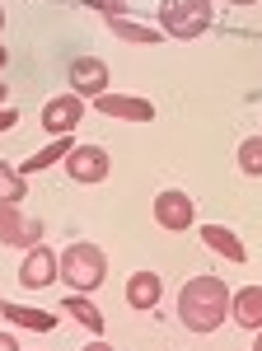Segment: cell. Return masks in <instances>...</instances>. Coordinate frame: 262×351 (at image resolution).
I'll return each mask as SVG.
<instances>
[{
  "label": "cell",
  "mask_w": 262,
  "mask_h": 351,
  "mask_svg": "<svg viewBox=\"0 0 262 351\" xmlns=\"http://www.w3.org/2000/svg\"><path fill=\"white\" fill-rule=\"evenodd\" d=\"M0 28H5V5H0Z\"/></svg>",
  "instance_id": "83f0119b"
},
{
  "label": "cell",
  "mask_w": 262,
  "mask_h": 351,
  "mask_svg": "<svg viewBox=\"0 0 262 351\" xmlns=\"http://www.w3.org/2000/svg\"><path fill=\"white\" fill-rule=\"evenodd\" d=\"M61 309H66V314H71V319H75L89 337H104V314H99V304H89L80 291H71V295L61 300Z\"/></svg>",
  "instance_id": "9a60e30c"
},
{
  "label": "cell",
  "mask_w": 262,
  "mask_h": 351,
  "mask_svg": "<svg viewBox=\"0 0 262 351\" xmlns=\"http://www.w3.org/2000/svg\"><path fill=\"white\" fill-rule=\"evenodd\" d=\"M0 351H19V337L10 328H0Z\"/></svg>",
  "instance_id": "44dd1931"
},
{
  "label": "cell",
  "mask_w": 262,
  "mask_h": 351,
  "mask_svg": "<svg viewBox=\"0 0 262 351\" xmlns=\"http://www.w3.org/2000/svg\"><path fill=\"white\" fill-rule=\"evenodd\" d=\"M108 28H112L122 43H164V33H159V28H150V24H131V19H122V14H112V19H108Z\"/></svg>",
  "instance_id": "e0dca14e"
},
{
  "label": "cell",
  "mask_w": 262,
  "mask_h": 351,
  "mask_svg": "<svg viewBox=\"0 0 262 351\" xmlns=\"http://www.w3.org/2000/svg\"><path fill=\"white\" fill-rule=\"evenodd\" d=\"M84 117V99L80 94H56L43 104V132L47 136H71Z\"/></svg>",
  "instance_id": "ba28073f"
},
{
  "label": "cell",
  "mask_w": 262,
  "mask_h": 351,
  "mask_svg": "<svg viewBox=\"0 0 262 351\" xmlns=\"http://www.w3.org/2000/svg\"><path fill=\"white\" fill-rule=\"evenodd\" d=\"M19 206L24 202H0V243L5 248H33V243H43V234H47V225L43 220H28Z\"/></svg>",
  "instance_id": "277c9868"
},
{
  "label": "cell",
  "mask_w": 262,
  "mask_h": 351,
  "mask_svg": "<svg viewBox=\"0 0 262 351\" xmlns=\"http://www.w3.org/2000/svg\"><path fill=\"white\" fill-rule=\"evenodd\" d=\"M253 351H262V328H258V337H253Z\"/></svg>",
  "instance_id": "484cf974"
},
{
  "label": "cell",
  "mask_w": 262,
  "mask_h": 351,
  "mask_svg": "<svg viewBox=\"0 0 262 351\" xmlns=\"http://www.w3.org/2000/svg\"><path fill=\"white\" fill-rule=\"evenodd\" d=\"M84 351H112V347H108L104 337H94V342H89V347H84Z\"/></svg>",
  "instance_id": "603a6c76"
},
{
  "label": "cell",
  "mask_w": 262,
  "mask_h": 351,
  "mask_svg": "<svg viewBox=\"0 0 262 351\" xmlns=\"http://www.w3.org/2000/svg\"><path fill=\"white\" fill-rule=\"evenodd\" d=\"M202 243H206L211 253H220L225 263H248V248H243V239L230 225H202Z\"/></svg>",
  "instance_id": "7c38bea8"
},
{
  "label": "cell",
  "mask_w": 262,
  "mask_h": 351,
  "mask_svg": "<svg viewBox=\"0 0 262 351\" xmlns=\"http://www.w3.org/2000/svg\"><path fill=\"white\" fill-rule=\"evenodd\" d=\"M239 169H243V178H262V136H243V145H239Z\"/></svg>",
  "instance_id": "ac0fdd59"
},
{
  "label": "cell",
  "mask_w": 262,
  "mask_h": 351,
  "mask_svg": "<svg viewBox=\"0 0 262 351\" xmlns=\"http://www.w3.org/2000/svg\"><path fill=\"white\" fill-rule=\"evenodd\" d=\"M5 61H10V52H5V43H0V71H5Z\"/></svg>",
  "instance_id": "d4e9b609"
},
{
  "label": "cell",
  "mask_w": 262,
  "mask_h": 351,
  "mask_svg": "<svg viewBox=\"0 0 262 351\" xmlns=\"http://www.w3.org/2000/svg\"><path fill=\"white\" fill-rule=\"evenodd\" d=\"M192 220H197V211H192V197L183 188H164L155 197V225L159 230L178 234V230H192Z\"/></svg>",
  "instance_id": "52a82bcc"
},
{
  "label": "cell",
  "mask_w": 262,
  "mask_h": 351,
  "mask_svg": "<svg viewBox=\"0 0 262 351\" xmlns=\"http://www.w3.org/2000/svg\"><path fill=\"white\" fill-rule=\"evenodd\" d=\"M28 188H24V173L14 169V164L0 160V202H24Z\"/></svg>",
  "instance_id": "d6986e66"
},
{
  "label": "cell",
  "mask_w": 262,
  "mask_h": 351,
  "mask_svg": "<svg viewBox=\"0 0 262 351\" xmlns=\"http://www.w3.org/2000/svg\"><path fill=\"white\" fill-rule=\"evenodd\" d=\"M230 286L220 281V276H192L183 291H178V324L187 328V332H197V337H206V332H215V328L230 319Z\"/></svg>",
  "instance_id": "6da1fadb"
},
{
  "label": "cell",
  "mask_w": 262,
  "mask_h": 351,
  "mask_svg": "<svg viewBox=\"0 0 262 351\" xmlns=\"http://www.w3.org/2000/svg\"><path fill=\"white\" fill-rule=\"evenodd\" d=\"M61 281H66V291H99L108 281V253L99 243H71V248H61V271H56Z\"/></svg>",
  "instance_id": "7a4b0ae2"
},
{
  "label": "cell",
  "mask_w": 262,
  "mask_h": 351,
  "mask_svg": "<svg viewBox=\"0 0 262 351\" xmlns=\"http://www.w3.org/2000/svg\"><path fill=\"white\" fill-rule=\"evenodd\" d=\"M0 314H5V324L14 328H28V332H52L56 328V314H47V309H33V304H0Z\"/></svg>",
  "instance_id": "5bb4252c"
},
{
  "label": "cell",
  "mask_w": 262,
  "mask_h": 351,
  "mask_svg": "<svg viewBox=\"0 0 262 351\" xmlns=\"http://www.w3.org/2000/svg\"><path fill=\"white\" fill-rule=\"evenodd\" d=\"M89 5H94V10H104L108 19H112V14H122V0H89Z\"/></svg>",
  "instance_id": "ffe728a7"
},
{
  "label": "cell",
  "mask_w": 262,
  "mask_h": 351,
  "mask_svg": "<svg viewBox=\"0 0 262 351\" xmlns=\"http://www.w3.org/2000/svg\"><path fill=\"white\" fill-rule=\"evenodd\" d=\"M230 319L239 328H248V332H258L262 328V286H243L230 295Z\"/></svg>",
  "instance_id": "4fadbf2b"
},
{
  "label": "cell",
  "mask_w": 262,
  "mask_h": 351,
  "mask_svg": "<svg viewBox=\"0 0 262 351\" xmlns=\"http://www.w3.org/2000/svg\"><path fill=\"white\" fill-rule=\"evenodd\" d=\"M159 300H164V281H159V271H131V276H127V304H131V309L150 314Z\"/></svg>",
  "instance_id": "8fae6325"
},
{
  "label": "cell",
  "mask_w": 262,
  "mask_h": 351,
  "mask_svg": "<svg viewBox=\"0 0 262 351\" xmlns=\"http://www.w3.org/2000/svg\"><path fill=\"white\" fill-rule=\"evenodd\" d=\"M230 5H258V0H230Z\"/></svg>",
  "instance_id": "4316f807"
},
{
  "label": "cell",
  "mask_w": 262,
  "mask_h": 351,
  "mask_svg": "<svg viewBox=\"0 0 262 351\" xmlns=\"http://www.w3.org/2000/svg\"><path fill=\"white\" fill-rule=\"evenodd\" d=\"M71 94H80V99H99V94H108V61H99V56H75L71 61Z\"/></svg>",
  "instance_id": "9c48e42d"
},
{
  "label": "cell",
  "mask_w": 262,
  "mask_h": 351,
  "mask_svg": "<svg viewBox=\"0 0 262 351\" xmlns=\"http://www.w3.org/2000/svg\"><path fill=\"white\" fill-rule=\"evenodd\" d=\"M215 19L211 0H159V33L164 38H202Z\"/></svg>",
  "instance_id": "3957f363"
},
{
  "label": "cell",
  "mask_w": 262,
  "mask_h": 351,
  "mask_svg": "<svg viewBox=\"0 0 262 351\" xmlns=\"http://www.w3.org/2000/svg\"><path fill=\"white\" fill-rule=\"evenodd\" d=\"M94 112L108 117H122V122H155V104L150 99H131V94H99Z\"/></svg>",
  "instance_id": "30bf717a"
},
{
  "label": "cell",
  "mask_w": 262,
  "mask_h": 351,
  "mask_svg": "<svg viewBox=\"0 0 262 351\" xmlns=\"http://www.w3.org/2000/svg\"><path fill=\"white\" fill-rule=\"evenodd\" d=\"M56 271H61V258H56L47 243L24 248V263H19V286H24V291H47L56 281Z\"/></svg>",
  "instance_id": "8992f818"
},
{
  "label": "cell",
  "mask_w": 262,
  "mask_h": 351,
  "mask_svg": "<svg viewBox=\"0 0 262 351\" xmlns=\"http://www.w3.org/2000/svg\"><path fill=\"white\" fill-rule=\"evenodd\" d=\"M71 150H75V141H71V136H52V145H47V150H38V155H28L24 164H19V173H43V169H52L56 160H66V155H71Z\"/></svg>",
  "instance_id": "2e32d148"
},
{
  "label": "cell",
  "mask_w": 262,
  "mask_h": 351,
  "mask_svg": "<svg viewBox=\"0 0 262 351\" xmlns=\"http://www.w3.org/2000/svg\"><path fill=\"white\" fill-rule=\"evenodd\" d=\"M14 122H19V112H14V108H0V132H10Z\"/></svg>",
  "instance_id": "7402d4cb"
},
{
  "label": "cell",
  "mask_w": 262,
  "mask_h": 351,
  "mask_svg": "<svg viewBox=\"0 0 262 351\" xmlns=\"http://www.w3.org/2000/svg\"><path fill=\"white\" fill-rule=\"evenodd\" d=\"M108 169H112V160H108L104 145H75L66 155V178L80 183V188H99L108 178Z\"/></svg>",
  "instance_id": "5b68a950"
},
{
  "label": "cell",
  "mask_w": 262,
  "mask_h": 351,
  "mask_svg": "<svg viewBox=\"0 0 262 351\" xmlns=\"http://www.w3.org/2000/svg\"><path fill=\"white\" fill-rule=\"evenodd\" d=\"M5 99H10V84L0 80V108H5Z\"/></svg>",
  "instance_id": "cb8c5ba5"
}]
</instances>
